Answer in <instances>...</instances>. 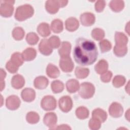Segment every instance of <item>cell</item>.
I'll return each instance as SVG.
<instances>
[{
    "instance_id": "obj_1",
    "label": "cell",
    "mask_w": 130,
    "mask_h": 130,
    "mask_svg": "<svg viewBox=\"0 0 130 130\" xmlns=\"http://www.w3.org/2000/svg\"><path fill=\"white\" fill-rule=\"evenodd\" d=\"M73 56L76 62L82 66L92 64L98 56L95 44L85 38L78 39L73 51Z\"/></svg>"
},
{
    "instance_id": "obj_2",
    "label": "cell",
    "mask_w": 130,
    "mask_h": 130,
    "mask_svg": "<svg viewBox=\"0 0 130 130\" xmlns=\"http://www.w3.org/2000/svg\"><path fill=\"white\" fill-rule=\"evenodd\" d=\"M34 13L33 7L29 5H23L19 6L15 12V18L19 21H24L31 17Z\"/></svg>"
},
{
    "instance_id": "obj_3",
    "label": "cell",
    "mask_w": 130,
    "mask_h": 130,
    "mask_svg": "<svg viewBox=\"0 0 130 130\" xmlns=\"http://www.w3.org/2000/svg\"><path fill=\"white\" fill-rule=\"evenodd\" d=\"M95 92V88L93 85L89 82L82 83L79 88L80 96L85 99L92 98Z\"/></svg>"
},
{
    "instance_id": "obj_4",
    "label": "cell",
    "mask_w": 130,
    "mask_h": 130,
    "mask_svg": "<svg viewBox=\"0 0 130 130\" xmlns=\"http://www.w3.org/2000/svg\"><path fill=\"white\" fill-rule=\"evenodd\" d=\"M0 14L4 17H11L14 11L13 4L15 1H2L1 2Z\"/></svg>"
},
{
    "instance_id": "obj_5",
    "label": "cell",
    "mask_w": 130,
    "mask_h": 130,
    "mask_svg": "<svg viewBox=\"0 0 130 130\" xmlns=\"http://www.w3.org/2000/svg\"><path fill=\"white\" fill-rule=\"evenodd\" d=\"M41 106L42 109L45 111H52L56 107V101L54 96L46 95L42 99Z\"/></svg>"
},
{
    "instance_id": "obj_6",
    "label": "cell",
    "mask_w": 130,
    "mask_h": 130,
    "mask_svg": "<svg viewBox=\"0 0 130 130\" xmlns=\"http://www.w3.org/2000/svg\"><path fill=\"white\" fill-rule=\"evenodd\" d=\"M59 67L61 70L64 72H71L74 68V63L70 56L60 57Z\"/></svg>"
},
{
    "instance_id": "obj_7",
    "label": "cell",
    "mask_w": 130,
    "mask_h": 130,
    "mask_svg": "<svg viewBox=\"0 0 130 130\" xmlns=\"http://www.w3.org/2000/svg\"><path fill=\"white\" fill-rule=\"evenodd\" d=\"M58 105L60 109L62 112H68L72 108L73 101L69 96H63L59 100Z\"/></svg>"
},
{
    "instance_id": "obj_8",
    "label": "cell",
    "mask_w": 130,
    "mask_h": 130,
    "mask_svg": "<svg viewBox=\"0 0 130 130\" xmlns=\"http://www.w3.org/2000/svg\"><path fill=\"white\" fill-rule=\"evenodd\" d=\"M20 100L18 96L15 95H12L6 99V106L10 110L17 109L20 105Z\"/></svg>"
},
{
    "instance_id": "obj_9",
    "label": "cell",
    "mask_w": 130,
    "mask_h": 130,
    "mask_svg": "<svg viewBox=\"0 0 130 130\" xmlns=\"http://www.w3.org/2000/svg\"><path fill=\"white\" fill-rule=\"evenodd\" d=\"M110 115L114 118H118L122 116L123 112V108L119 103L113 102L109 108Z\"/></svg>"
},
{
    "instance_id": "obj_10",
    "label": "cell",
    "mask_w": 130,
    "mask_h": 130,
    "mask_svg": "<svg viewBox=\"0 0 130 130\" xmlns=\"http://www.w3.org/2000/svg\"><path fill=\"white\" fill-rule=\"evenodd\" d=\"M57 121V117L55 113L49 112L45 114L43 118L44 123L50 129L54 128Z\"/></svg>"
},
{
    "instance_id": "obj_11",
    "label": "cell",
    "mask_w": 130,
    "mask_h": 130,
    "mask_svg": "<svg viewBox=\"0 0 130 130\" xmlns=\"http://www.w3.org/2000/svg\"><path fill=\"white\" fill-rule=\"evenodd\" d=\"M80 19L81 24L86 26H91L95 22V18L93 14L89 12L84 13L80 15Z\"/></svg>"
},
{
    "instance_id": "obj_12",
    "label": "cell",
    "mask_w": 130,
    "mask_h": 130,
    "mask_svg": "<svg viewBox=\"0 0 130 130\" xmlns=\"http://www.w3.org/2000/svg\"><path fill=\"white\" fill-rule=\"evenodd\" d=\"M60 7L59 1L49 0L46 1L45 4V8L47 11L51 14L56 13Z\"/></svg>"
},
{
    "instance_id": "obj_13",
    "label": "cell",
    "mask_w": 130,
    "mask_h": 130,
    "mask_svg": "<svg viewBox=\"0 0 130 130\" xmlns=\"http://www.w3.org/2000/svg\"><path fill=\"white\" fill-rule=\"evenodd\" d=\"M39 50L40 52L44 55H49L52 52V48L48 43V40L42 39L39 45Z\"/></svg>"
},
{
    "instance_id": "obj_14",
    "label": "cell",
    "mask_w": 130,
    "mask_h": 130,
    "mask_svg": "<svg viewBox=\"0 0 130 130\" xmlns=\"http://www.w3.org/2000/svg\"><path fill=\"white\" fill-rule=\"evenodd\" d=\"M21 95L22 100L25 102H31L35 99L36 92L32 88H26L22 91Z\"/></svg>"
},
{
    "instance_id": "obj_15",
    "label": "cell",
    "mask_w": 130,
    "mask_h": 130,
    "mask_svg": "<svg viewBox=\"0 0 130 130\" xmlns=\"http://www.w3.org/2000/svg\"><path fill=\"white\" fill-rule=\"evenodd\" d=\"M115 45L118 47L126 46L128 42V38L125 34L116 31L115 34Z\"/></svg>"
},
{
    "instance_id": "obj_16",
    "label": "cell",
    "mask_w": 130,
    "mask_h": 130,
    "mask_svg": "<svg viewBox=\"0 0 130 130\" xmlns=\"http://www.w3.org/2000/svg\"><path fill=\"white\" fill-rule=\"evenodd\" d=\"M24 84L25 80L23 77L19 74L14 75L11 79L12 86L16 89H19L23 87Z\"/></svg>"
},
{
    "instance_id": "obj_17",
    "label": "cell",
    "mask_w": 130,
    "mask_h": 130,
    "mask_svg": "<svg viewBox=\"0 0 130 130\" xmlns=\"http://www.w3.org/2000/svg\"><path fill=\"white\" fill-rule=\"evenodd\" d=\"M66 29L70 31H74L78 29L79 26L78 20L74 17L68 18L65 22Z\"/></svg>"
},
{
    "instance_id": "obj_18",
    "label": "cell",
    "mask_w": 130,
    "mask_h": 130,
    "mask_svg": "<svg viewBox=\"0 0 130 130\" xmlns=\"http://www.w3.org/2000/svg\"><path fill=\"white\" fill-rule=\"evenodd\" d=\"M49 83L48 79L44 76H39L35 78L34 82L35 88L39 89L46 88Z\"/></svg>"
},
{
    "instance_id": "obj_19",
    "label": "cell",
    "mask_w": 130,
    "mask_h": 130,
    "mask_svg": "<svg viewBox=\"0 0 130 130\" xmlns=\"http://www.w3.org/2000/svg\"><path fill=\"white\" fill-rule=\"evenodd\" d=\"M71 50V45L69 42H63L58 50V53L60 57L70 56Z\"/></svg>"
},
{
    "instance_id": "obj_20",
    "label": "cell",
    "mask_w": 130,
    "mask_h": 130,
    "mask_svg": "<svg viewBox=\"0 0 130 130\" xmlns=\"http://www.w3.org/2000/svg\"><path fill=\"white\" fill-rule=\"evenodd\" d=\"M92 118L100 120L101 122H105L107 118V114L106 111L100 108L94 109L92 112Z\"/></svg>"
},
{
    "instance_id": "obj_21",
    "label": "cell",
    "mask_w": 130,
    "mask_h": 130,
    "mask_svg": "<svg viewBox=\"0 0 130 130\" xmlns=\"http://www.w3.org/2000/svg\"><path fill=\"white\" fill-rule=\"evenodd\" d=\"M37 55L36 50L32 48H27L22 53L23 58L25 61H31L34 59Z\"/></svg>"
},
{
    "instance_id": "obj_22",
    "label": "cell",
    "mask_w": 130,
    "mask_h": 130,
    "mask_svg": "<svg viewBox=\"0 0 130 130\" xmlns=\"http://www.w3.org/2000/svg\"><path fill=\"white\" fill-rule=\"evenodd\" d=\"M108 69V63L106 60L101 59L96 64L94 67L95 72L100 75H102L107 71Z\"/></svg>"
},
{
    "instance_id": "obj_23",
    "label": "cell",
    "mask_w": 130,
    "mask_h": 130,
    "mask_svg": "<svg viewBox=\"0 0 130 130\" xmlns=\"http://www.w3.org/2000/svg\"><path fill=\"white\" fill-rule=\"evenodd\" d=\"M80 87L79 82L74 79L69 80L66 83V88L70 93H74L79 90Z\"/></svg>"
},
{
    "instance_id": "obj_24",
    "label": "cell",
    "mask_w": 130,
    "mask_h": 130,
    "mask_svg": "<svg viewBox=\"0 0 130 130\" xmlns=\"http://www.w3.org/2000/svg\"><path fill=\"white\" fill-rule=\"evenodd\" d=\"M46 74L51 78H56L59 76L60 72L57 67L50 63L47 67Z\"/></svg>"
},
{
    "instance_id": "obj_25",
    "label": "cell",
    "mask_w": 130,
    "mask_h": 130,
    "mask_svg": "<svg viewBox=\"0 0 130 130\" xmlns=\"http://www.w3.org/2000/svg\"><path fill=\"white\" fill-rule=\"evenodd\" d=\"M38 32L43 37H47L50 34V29L48 23L43 22L40 23L37 27Z\"/></svg>"
},
{
    "instance_id": "obj_26",
    "label": "cell",
    "mask_w": 130,
    "mask_h": 130,
    "mask_svg": "<svg viewBox=\"0 0 130 130\" xmlns=\"http://www.w3.org/2000/svg\"><path fill=\"white\" fill-rule=\"evenodd\" d=\"M109 7L113 11L119 12L123 9L124 3L122 1H111L109 3Z\"/></svg>"
},
{
    "instance_id": "obj_27",
    "label": "cell",
    "mask_w": 130,
    "mask_h": 130,
    "mask_svg": "<svg viewBox=\"0 0 130 130\" xmlns=\"http://www.w3.org/2000/svg\"><path fill=\"white\" fill-rule=\"evenodd\" d=\"M51 28L55 33L61 32L63 29L62 21L59 19H55L53 20L51 24Z\"/></svg>"
},
{
    "instance_id": "obj_28",
    "label": "cell",
    "mask_w": 130,
    "mask_h": 130,
    "mask_svg": "<svg viewBox=\"0 0 130 130\" xmlns=\"http://www.w3.org/2000/svg\"><path fill=\"white\" fill-rule=\"evenodd\" d=\"M23 58L21 54L19 52H15L14 53L11 57L10 61L16 66L19 67L21 66L23 63Z\"/></svg>"
},
{
    "instance_id": "obj_29",
    "label": "cell",
    "mask_w": 130,
    "mask_h": 130,
    "mask_svg": "<svg viewBox=\"0 0 130 130\" xmlns=\"http://www.w3.org/2000/svg\"><path fill=\"white\" fill-rule=\"evenodd\" d=\"M89 73V70L88 68L78 67L76 68L75 74L78 79H84L86 78Z\"/></svg>"
},
{
    "instance_id": "obj_30",
    "label": "cell",
    "mask_w": 130,
    "mask_h": 130,
    "mask_svg": "<svg viewBox=\"0 0 130 130\" xmlns=\"http://www.w3.org/2000/svg\"><path fill=\"white\" fill-rule=\"evenodd\" d=\"M75 114L79 119H84L88 118L89 116V111L86 107L81 106L76 109Z\"/></svg>"
},
{
    "instance_id": "obj_31",
    "label": "cell",
    "mask_w": 130,
    "mask_h": 130,
    "mask_svg": "<svg viewBox=\"0 0 130 130\" xmlns=\"http://www.w3.org/2000/svg\"><path fill=\"white\" fill-rule=\"evenodd\" d=\"M52 91L54 93H58L62 92L64 89L63 83L59 80L53 81L51 84Z\"/></svg>"
},
{
    "instance_id": "obj_32",
    "label": "cell",
    "mask_w": 130,
    "mask_h": 130,
    "mask_svg": "<svg viewBox=\"0 0 130 130\" xmlns=\"http://www.w3.org/2000/svg\"><path fill=\"white\" fill-rule=\"evenodd\" d=\"M24 31L21 27H16L12 31V36L16 41L22 40L24 37Z\"/></svg>"
},
{
    "instance_id": "obj_33",
    "label": "cell",
    "mask_w": 130,
    "mask_h": 130,
    "mask_svg": "<svg viewBox=\"0 0 130 130\" xmlns=\"http://www.w3.org/2000/svg\"><path fill=\"white\" fill-rule=\"evenodd\" d=\"M26 121L30 124H35L39 122L40 117L39 114L35 112H29L26 116Z\"/></svg>"
},
{
    "instance_id": "obj_34",
    "label": "cell",
    "mask_w": 130,
    "mask_h": 130,
    "mask_svg": "<svg viewBox=\"0 0 130 130\" xmlns=\"http://www.w3.org/2000/svg\"><path fill=\"white\" fill-rule=\"evenodd\" d=\"M92 37L96 41L102 40L105 37L104 31L100 28H95L91 31Z\"/></svg>"
},
{
    "instance_id": "obj_35",
    "label": "cell",
    "mask_w": 130,
    "mask_h": 130,
    "mask_svg": "<svg viewBox=\"0 0 130 130\" xmlns=\"http://www.w3.org/2000/svg\"><path fill=\"white\" fill-rule=\"evenodd\" d=\"M39 38L38 35L33 32H29L26 37V41L27 43L30 45H36L39 41Z\"/></svg>"
},
{
    "instance_id": "obj_36",
    "label": "cell",
    "mask_w": 130,
    "mask_h": 130,
    "mask_svg": "<svg viewBox=\"0 0 130 130\" xmlns=\"http://www.w3.org/2000/svg\"><path fill=\"white\" fill-rule=\"evenodd\" d=\"M126 79L123 76L117 75L116 76L112 81V84L115 87L119 88L122 86L125 83Z\"/></svg>"
},
{
    "instance_id": "obj_37",
    "label": "cell",
    "mask_w": 130,
    "mask_h": 130,
    "mask_svg": "<svg viewBox=\"0 0 130 130\" xmlns=\"http://www.w3.org/2000/svg\"><path fill=\"white\" fill-rule=\"evenodd\" d=\"M113 52L115 55L118 57H123L126 55L127 52V46L124 47H118L116 45L114 47Z\"/></svg>"
},
{
    "instance_id": "obj_38",
    "label": "cell",
    "mask_w": 130,
    "mask_h": 130,
    "mask_svg": "<svg viewBox=\"0 0 130 130\" xmlns=\"http://www.w3.org/2000/svg\"><path fill=\"white\" fill-rule=\"evenodd\" d=\"M101 51L102 53L110 51L112 48V44L108 40H102L99 43Z\"/></svg>"
},
{
    "instance_id": "obj_39",
    "label": "cell",
    "mask_w": 130,
    "mask_h": 130,
    "mask_svg": "<svg viewBox=\"0 0 130 130\" xmlns=\"http://www.w3.org/2000/svg\"><path fill=\"white\" fill-rule=\"evenodd\" d=\"M48 43L52 49L57 48L60 45L59 38L56 36H52L48 39Z\"/></svg>"
},
{
    "instance_id": "obj_40",
    "label": "cell",
    "mask_w": 130,
    "mask_h": 130,
    "mask_svg": "<svg viewBox=\"0 0 130 130\" xmlns=\"http://www.w3.org/2000/svg\"><path fill=\"white\" fill-rule=\"evenodd\" d=\"M101 122L97 119L92 118L90 119L88 126L89 128L92 130H97L100 128L101 125Z\"/></svg>"
},
{
    "instance_id": "obj_41",
    "label": "cell",
    "mask_w": 130,
    "mask_h": 130,
    "mask_svg": "<svg viewBox=\"0 0 130 130\" xmlns=\"http://www.w3.org/2000/svg\"><path fill=\"white\" fill-rule=\"evenodd\" d=\"M6 68L7 69V70L11 73H16L18 70V68L19 67L16 66L15 65H14L11 61L10 60L9 61H8L6 65Z\"/></svg>"
},
{
    "instance_id": "obj_42",
    "label": "cell",
    "mask_w": 130,
    "mask_h": 130,
    "mask_svg": "<svg viewBox=\"0 0 130 130\" xmlns=\"http://www.w3.org/2000/svg\"><path fill=\"white\" fill-rule=\"evenodd\" d=\"M112 77V73L111 71H108L101 75V80L104 83H108L111 80Z\"/></svg>"
},
{
    "instance_id": "obj_43",
    "label": "cell",
    "mask_w": 130,
    "mask_h": 130,
    "mask_svg": "<svg viewBox=\"0 0 130 130\" xmlns=\"http://www.w3.org/2000/svg\"><path fill=\"white\" fill-rule=\"evenodd\" d=\"M106 5V2L104 1H98L95 4V9L98 12H101L103 11Z\"/></svg>"
},
{
    "instance_id": "obj_44",
    "label": "cell",
    "mask_w": 130,
    "mask_h": 130,
    "mask_svg": "<svg viewBox=\"0 0 130 130\" xmlns=\"http://www.w3.org/2000/svg\"><path fill=\"white\" fill-rule=\"evenodd\" d=\"M56 129H71V128L67 124H62L58 125L57 127L56 128Z\"/></svg>"
},
{
    "instance_id": "obj_45",
    "label": "cell",
    "mask_w": 130,
    "mask_h": 130,
    "mask_svg": "<svg viewBox=\"0 0 130 130\" xmlns=\"http://www.w3.org/2000/svg\"><path fill=\"white\" fill-rule=\"evenodd\" d=\"M6 76V72L3 69H1V82L4 81V79Z\"/></svg>"
},
{
    "instance_id": "obj_46",
    "label": "cell",
    "mask_w": 130,
    "mask_h": 130,
    "mask_svg": "<svg viewBox=\"0 0 130 130\" xmlns=\"http://www.w3.org/2000/svg\"><path fill=\"white\" fill-rule=\"evenodd\" d=\"M59 3L60 4V7H63L67 5L68 1H59Z\"/></svg>"
},
{
    "instance_id": "obj_47",
    "label": "cell",
    "mask_w": 130,
    "mask_h": 130,
    "mask_svg": "<svg viewBox=\"0 0 130 130\" xmlns=\"http://www.w3.org/2000/svg\"><path fill=\"white\" fill-rule=\"evenodd\" d=\"M125 118L127 120H129V109H128L127 112L125 113Z\"/></svg>"
}]
</instances>
